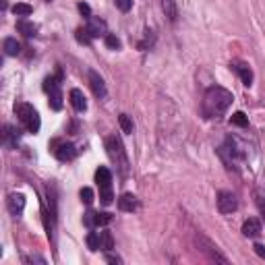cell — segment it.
<instances>
[{"label": "cell", "mask_w": 265, "mask_h": 265, "mask_svg": "<svg viewBox=\"0 0 265 265\" xmlns=\"http://www.w3.org/2000/svg\"><path fill=\"white\" fill-rule=\"evenodd\" d=\"M234 96L230 94L228 89L224 87H210L205 91V96H203V116L205 118H217V116H222V114L230 108V104H232Z\"/></svg>", "instance_id": "obj_1"}, {"label": "cell", "mask_w": 265, "mask_h": 265, "mask_svg": "<svg viewBox=\"0 0 265 265\" xmlns=\"http://www.w3.org/2000/svg\"><path fill=\"white\" fill-rule=\"evenodd\" d=\"M15 114L19 116V120H21V124L25 126V129L29 131V133H33L36 135L38 131H40V114H38V110L31 106V104H17L15 106Z\"/></svg>", "instance_id": "obj_2"}, {"label": "cell", "mask_w": 265, "mask_h": 265, "mask_svg": "<svg viewBox=\"0 0 265 265\" xmlns=\"http://www.w3.org/2000/svg\"><path fill=\"white\" fill-rule=\"evenodd\" d=\"M106 149H108V156L120 166L122 174H126V170H129V159H126L122 141L118 139L116 135H112V137H108V139H106Z\"/></svg>", "instance_id": "obj_3"}, {"label": "cell", "mask_w": 265, "mask_h": 265, "mask_svg": "<svg viewBox=\"0 0 265 265\" xmlns=\"http://www.w3.org/2000/svg\"><path fill=\"white\" fill-rule=\"evenodd\" d=\"M52 152L60 162H71L77 156V147L73 143H66V141H52Z\"/></svg>", "instance_id": "obj_4"}, {"label": "cell", "mask_w": 265, "mask_h": 265, "mask_svg": "<svg viewBox=\"0 0 265 265\" xmlns=\"http://www.w3.org/2000/svg\"><path fill=\"white\" fill-rule=\"evenodd\" d=\"M217 210H220L222 213H234L238 210L236 195L230 193V191H220L217 193Z\"/></svg>", "instance_id": "obj_5"}, {"label": "cell", "mask_w": 265, "mask_h": 265, "mask_svg": "<svg viewBox=\"0 0 265 265\" xmlns=\"http://www.w3.org/2000/svg\"><path fill=\"white\" fill-rule=\"evenodd\" d=\"M197 245H199V249H201V253H205L207 257H210L212 261H220V263H228V257L226 255H222L220 251H217V247L212 243V240H207V238H203V236H199L197 238Z\"/></svg>", "instance_id": "obj_6"}, {"label": "cell", "mask_w": 265, "mask_h": 265, "mask_svg": "<svg viewBox=\"0 0 265 265\" xmlns=\"http://www.w3.org/2000/svg\"><path fill=\"white\" fill-rule=\"evenodd\" d=\"M85 226H108L112 222V213L108 212H87L85 217H83Z\"/></svg>", "instance_id": "obj_7"}, {"label": "cell", "mask_w": 265, "mask_h": 265, "mask_svg": "<svg viewBox=\"0 0 265 265\" xmlns=\"http://www.w3.org/2000/svg\"><path fill=\"white\" fill-rule=\"evenodd\" d=\"M6 205H8V212L13 213L15 217H19V215L23 213V210H25V195H21V193L8 195Z\"/></svg>", "instance_id": "obj_8"}, {"label": "cell", "mask_w": 265, "mask_h": 265, "mask_svg": "<svg viewBox=\"0 0 265 265\" xmlns=\"http://www.w3.org/2000/svg\"><path fill=\"white\" fill-rule=\"evenodd\" d=\"M96 182L100 191H112V172L106 166H100L96 170Z\"/></svg>", "instance_id": "obj_9"}, {"label": "cell", "mask_w": 265, "mask_h": 265, "mask_svg": "<svg viewBox=\"0 0 265 265\" xmlns=\"http://www.w3.org/2000/svg\"><path fill=\"white\" fill-rule=\"evenodd\" d=\"M85 29L91 33V38L108 36V33H106V23H104L102 19H98V17H94V15L87 19V27H85Z\"/></svg>", "instance_id": "obj_10"}, {"label": "cell", "mask_w": 265, "mask_h": 265, "mask_svg": "<svg viewBox=\"0 0 265 265\" xmlns=\"http://www.w3.org/2000/svg\"><path fill=\"white\" fill-rule=\"evenodd\" d=\"M89 85L94 89L96 98H100V100L106 98V83H104V79L96 71H89Z\"/></svg>", "instance_id": "obj_11"}, {"label": "cell", "mask_w": 265, "mask_h": 265, "mask_svg": "<svg viewBox=\"0 0 265 265\" xmlns=\"http://www.w3.org/2000/svg\"><path fill=\"white\" fill-rule=\"evenodd\" d=\"M234 68V71L238 73V77L243 79V83L247 85V87H251L253 85V71H251V66L247 64V62H240V60H236V62H232L230 64Z\"/></svg>", "instance_id": "obj_12"}, {"label": "cell", "mask_w": 265, "mask_h": 265, "mask_svg": "<svg viewBox=\"0 0 265 265\" xmlns=\"http://www.w3.org/2000/svg\"><path fill=\"white\" fill-rule=\"evenodd\" d=\"M118 207L122 212H137L139 210V201H137V197L133 193H124V195H120V199H118Z\"/></svg>", "instance_id": "obj_13"}, {"label": "cell", "mask_w": 265, "mask_h": 265, "mask_svg": "<svg viewBox=\"0 0 265 265\" xmlns=\"http://www.w3.org/2000/svg\"><path fill=\"white\" fill-rule=\"evenodd\" d=\"M243 234L247 238H257L261 234V222L257 220V217H249V220H245L243 224Z\"/></svg>", "instance_id": "obj_14"}, {"label": "cell", "mask_w": 265, "mask_h": 265, "mask_svg": "<svg viewBox=\"0 0 265 265\" xmlns=\"http://www.w3.org/2000/svg\"><path fill=\"white\" fill-rule=\"evenodd\" d=\"M68 98H71V104H73V108H75L77 112H85V110H87V100H85V96H83L81 89H71Z\"/></svg>", "instance_id": "obj_15"}, {"label": "cell", "mask_w": 265, "mask_h": 265, "mask_svg": "<svg viewBox=\"0 0 265 265\" xmlns=\"http://www.w3.org/2000/svg\"><path fill=\"white\" fill-rule=\"evenodd\" d=\"M17 29H19V33H23L25 38H36V36H38V25H36V23L25 21V19L17 21Z\"/></svg>", "instance_id": "obj_16"}, {"label": "cell", "mask_w": 265, "mask_h": 265, "mask_svg": "<svg viewBox=\"0 0 265 265\" xmlns=\"http://www.w3.org/2000/svg\"><path fill=\"white\" fill-rule=\"evenodd\" d=\"M162 8H164V13L166 17L172 21V23H176L178 19V8H176V0H162Z\"/></svg>", "instance_id": "obj_17"}, {"label": "cell", "mask_w": 265, "mask_h": 265, "mask_svg": "<svg viewBox=\"0 0 265 265\" xmlns=\"http://www.w3.org/2000/svg\"><path fill=\"white\" fill-rule=\"evenodd\" d=\"M4 141H6L10 147H15V145H17V141H19V131L15 129V126L4 124Z\"/></svg>", "instance_id": "obj_18"}, {"label": "cell", "mask_w": 265, "mask_h": 265, "mask_svg": "<svg viewBox=\"0 0 265 265\" xmlns=\"http://www.w3.org/2000/svg\"><path fill=\"white\" fill-rule=\"evenodd\" d=\"M4 52H6V56H17L21 52V44L15 38H6L4 40Z\"/></svg>", "instance_id": "obj_19"}, {"label": "cell", "mask_w": 265, "mask_h": 265, "mask_svg": "<svg viewBox=\"0 0 265 265\" xmlns=\"http://www.w3.org/2000/svg\"><path fill=\"white\" fill-rule=\"evenodd\" d=\"M48 94H50V106H52L54 110H60V108H62V94H60V87H56V89L48 91Z\"/></svg>", "instance_id": "obj_20"}, {"label": "cell", "mask_w": 265, "mask_h": 265, "mask_svg": "<svg viewBox=\"0 0 265 265\" xmlns=\"http://www.w3.org/2000/svg\"><path fill=\"white\" fill-rule=\"evenodd\" d=\"M87 247H89V251H100L102 249V236H100V232H89L87 234Z\"/></svg>", "instance_id": "obj_21"}, {"label": "cell", "mask_w": 265, "mask_h": 265, "mask_svg": "<svg viewBox=\"0 0 265 265\" xmlns=\"http://www.w3.org/2000/svg\"><path fill=\"white\" fill-rule=\"evenodd\" d=\"M13 13H15L17 17H29V15L33 13V8H31V4H25V2H17V4L13 6Z\"/></svg>", "instance_id": "obj_22"}, {"label": "cell", "mask_w": 265, "mask_h": 265, "mask_svg": "<svg viewBox=\"0 0 265 265\" xmlns=\"http://www.w3.org/2000/svg\"><path fill=\"white\" fill-rule=\"evenodd\" d=\"M100 236H102V251H112L114 249V238H112V234L108 232V230H104V232H100Z\"/></svg>", "instance_id": "obj_23"}, {"label": "cell", "mask_w": 265, "mask_h": 265, "mask_svg": "<svg viewBox=\"0 0 265 265\" xmlns=\"http://www.w3.org/2000/svg\"><path fill=\"white\" fill-rule=\"evenodd\" d=\"M230 122H232L234 126H240V129L249 126V118L245 116V112H234V114H232V118H230Z\"/></svg>", "instance_id": "obj_24"}, {"label": "cell", "mask_w": 265, "mask_h": 265, "mask_svg": "<svg viewBox=\"0 0 265 265\" xmlns=\"http://www.w3.org/2000/svg\"><path fill=\"white\" fill-rule=\"evenodd\" d=\"M118 122H120V129H122V133H126V135H131L133 133V120L126 116V114H120L118 116Z\"/></svg>", "instance_id": "obj_25"}, {"label": "cell", "mask_w": 265, "mask_h": 265, "mask_svg": "<svg viewBox=\"0 0 265 265\" xmlns=\"http://www.w3.org/2000/svg\"><path fill=\"white\" fill-rule=\"evenodd\" d=\"M79 197H81V201L85 205H91V203H94V199H96V195H94V191H91L89 187H83L81 193H79Z\"/></svg>", "instance_id": "obj_26"}, {"label": "cell", "mask_w": 265, "mask_h": 265, "mask_svg": "<svg viewBox=\"0 0 265 265\" xmlns=\"http://www.w3.org/2000/svg\"><path fill=\"white\" fill-rule=\"evenodd\" d=\"M75 38H77V42H79V44H85V46H89V44H91V33H89L87 29H77Z\"/></svg>", "instance_id": "obj_27"}, {"label": "cell", "mask_w": 265, "mask_h": 265, "mask_svg": "<svg viewBox=\"0 0 265 265\" xmlns=\"http://www.w3.org/2000/svg\"><path fill=\"white\" fill-rule=\"evenodd\" d=\"M106 46L110 50H120L122 44H120V40L116 36H114V33H108V36H106Z\"/></svg>", "instance_id": "obj_28"}, {"label": "cell", "mask_w": 265, "mask_h": 265, "mask_svg": "<svg viewBox=\"0 0 265 265\" xmlns=\"http://www.w3.org/2000/svg\"><path fill=\"white\" fill-rule=\"evenodd\" d=\"M255 203H257V207H259V212H261V215L265 217V197H263V193L255 191Z\"/></svg>", "instance_id": "obj_29"}, {"label": "cell", "mask_w": 265, "mask_h": 265, "mask_svg": "<svg viewBox=\"0 0 265 265\" xmlns=\"http://www.w3.org/2000/svg\"><path fill=\"white\" fill-rule=\"evenodd\" d=\"M116 2V6L122 10V13H129V10L133 8V0H114Z\"/></svg>", "instance_id": "obj_30"}, {"label": "cell", "mask_w": 265, "mask_h": 265, "mask_svg": "<svg viewBox=\"0 0 265 265\" xmlns=\"http://www.w3.org/2000/svg\"><path fill=\"white\" fill-rule=\"evenodd\" d=\"M77 8H79V13H81L83 17H87V19L91 17V8H89V4H85V2H79V6H77Z\"/></svg>", "instance_id": "obj_31"}, {"label": "cell", "mask_w": 265, "mask_h": 265, "mask_svg": "<svg viewBox=\"0 0 265 265\" xmlns=\"http://www.w3.org/2000/svg\"><path fill=\"white\" fill-rule=\"evenodd\" d=\"M25 263H46V259L44 257H38V255H31V257H25Z\"/></svg>", "instance_id": "obj_32"}, {"label": "cell", "mask_w": 265, "mask_h": 265, "mask_svg": "<svg viewBox=\"0 0 265 265\" xmlns=\"http://www.w3.org/2000/svg\"><path fill=\"white\" fill-rule=\"evenodd\" d=\"M106 261L108 263H122V259L118 255H110V251H108V255H106Z\"/></svg>", "instance_id": "obj_33"}, {"label": "cell", "mask_w": 265, "mask_h": 265, "mask_svg": "<svg viewBox=\"0 0 265 265\" xmlns=\"http://www.w3.org/2000/svg\"><path fill=\"white\" fill-rule=\"evenodd\" d=\"M253 249H255V253H257V255H259L261 259H265V245H255Z\"/></svg>", "instance_id": "obj_34"}]
</instances>
